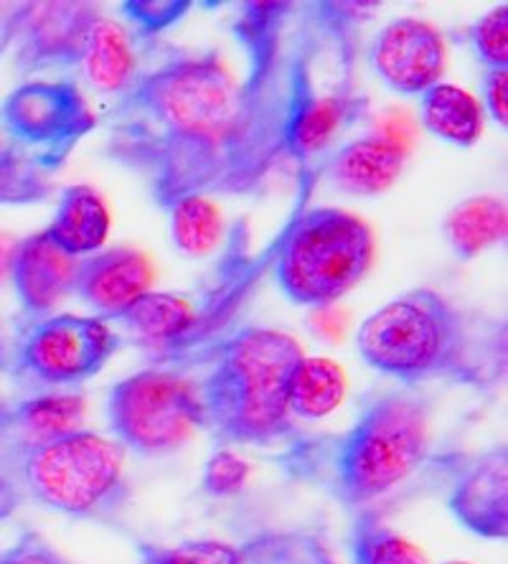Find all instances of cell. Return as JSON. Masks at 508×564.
Listing matches in <instances>:
<instances>
[{"label": "cell", "mask_w": 508, "mask_h": 564, "mask_svg": "<svg viewBox=\"0 0 508 564\" xmlns=\"http://www.w3.org/2000/svg\"><path fill=\"white\" fill-rule=\"evenodd\" d=\"M348 326V313L341 311L338 305L328 308H315L311 315V328L315 334L326 338V341H341Z\"/></svg>", "instance_id": "cell-33"}, {"label": "cell", "mask_w": 508, "mask_h": 564, "mask_svg": "<svg viewBox=\"0 0 508 564\" xmlns=\"http://www.w3.org/2000/svg\"><path fill=\"white\" fill-rule=\"evenodd\" d=\"M52 191V173L13 140L0 138V204H39Z\"/></svg>", "instance_id": "cell-24"}, {"label": "cell", "mask_w": 508, "mask_h": 564, "mask_svg": "<svg viewBox=\"0 0 508 564\" xmlns=\"http://www.w3.org/2000/svg\"><path fill=\"white\" fill-rule=\"evenodd\" d=\"M450 511L461 524L483 539L504 542L508 536V458L506 447L483 455L457 480Z\"/></svg>", "instance_id": "cell-15"}, {"label": "cell", "mask_w": 508, "mask_h": 564, "mask_svg": "<svg viewBox=\"0 0 508 564\" xmlns=\"http://www.w3.org/2000/svg\"><path fill=\"white\" fill-rule=\"evenodd\" d=\"M249 463L239 458L237 453L221 447L214 453L204 468V491L216 499H227V496L239 494L249 478Z\"/></svg>", "instance_id": "cell-29"}, {"label": "cell", "mask_w": 508, "mask_h": 564, "mask_svg": "<svg viewBox=\"0 0 508 564\" xmlns=\"http://www.w3.org/2000/svg\"><path fill=\"white\" fill-rule=\"evenodd\" d=\"M445 39L432 23L397 19L377 33L371 44V66L391 93L422 97L445 74Z\"/></svg>", "instance_id": "cell-12"}, {"label": "cell", "mask_w": 508, "mask_h": 564, "mask_svg": "<svg viewBox=\"0 0 508 564\" xmlns=\"http://www.w3.org/2000/svg\"><path fill=\"white\" fill-rule=\"evenodd\" d=\"M82 64L91 87L105 95L120 97L136 82V54L128 33L105 15L89 31Z\"/></svg>", "instance_id": "cell-20"}, {"label": "cell", "mask_w": 508, "mask_h": 564, "mask_svg": "<svg viewBox=\"0 0 508 564\" xmlns=\"http://www.w3.org/2000/svg\"><path fill=\"white\" fill-rule=\"evenodd\" d=\"M430 451V404L414 392L371 400L359 420L328 445V486L348 509L394 491Z\"/></svg>", "instance_id": "cell-4"}, {"label": "cell", "mask_w": 508, "mask_h": 564, "mask_svg": "<svg viewBox=\"0 0 508 564\" xmlns=\"http://www.w3.org/2000/svg\"><path fill=\"white\" fill-rule=\"evenodd\" d=\"M85 412L87 404L79 394H48L13 408L8 412L6 425L21 427L23 437H26L23 445H31L41 443V440L77 433L85 422Z\"/></svg>", "instance_id": "cell-23"}, {"label": "cell", "mask_w": 508, "mask_h": 564, "mask_svg": "<svg viewBox=\"0 0 508 564\" xmlns=\"http://www.w3.org/2000/svg\"><path fill=\"white\" fill-rule=\"evenodd\" d=\"M19 466L33 499L69 517H105L128 496L122 445L89 430L21 445Z\"/></svg>", "instance_id": "cell-6"}, {"label": "cell", "mask_w": 508, "mask_h": 564, "mask_svg": "<svg viewBox=\"0 0 508 564\" xmlns=\"http://www.w3.org/2000/svg\"><path fill=\"white\" fill-rule=\"evenodd\" d=\"M143 564H338L326 536L315 532H260L241 542L188 539L176 546L138 544Z\"/></svg>", "instance_id": "cell-11"}, {"label": "cell", "mask_w": 508, "mask_h": 564, "mask_svg": "<svg viewBox=\"0 0 508 564\" xmlns=\"http://www.w3.org/2000/svg\"><path fill=\"white\" fill-rule=\"evenodd\" d=\"M407 155L377 135L348 140L336 153L323 161L333 188L352 196H379L397 184L402 176Z\"/></svg>", "instance_id": "cell-16"}, {"label": "cell", "mask_w": 508, "mask_h": 564, "mask_svg": "<svg viewBox=\"0 0 508 564\" xmlns=\"http://www.w3.org/2000/svg\"><path fill=\"white\" fill-rule=\"evenodd\" d=\"M508 231L506 202L498 196H471L450 209L443 221V235L450 250L461 260H473L483 250L504 242Z\"/></svg>", "instance_id": "cell-18"}, {"label": "cell", "mask_w": 508, "mask_h": 564, "mask_svg": "<svg viewBox=\"0 0 508 564\" xmlns=\"http://www.w3.org/2000/svg\"><path fill=\"white\" fill-rule=\"evenodd\" d=\"M445 564H471V562H461V560H450V562H445Z\"/></svg>", "instance_id": "cell-36"}, {"label": "cell", "mask_w": 508, "mask_h": 564, "mask_svg": "<svg viewBox=\"0 0 508 564\" xmlns=\"http://www.w3.org/2000/svg\"><path fill=\"white\" fill-rule=\"evenodd\" d=\"M77 268V257L66 254L44 229L15 245L8 272L23 308L46 318L74 293Z\"/></svg>", "instance_id": "cell-14"}, {"label": "cell", "mask_w": 508, "mask_h": 564, "mask_svg": "<svg viewBox=\"0 0 508 564\" xmlns=\"http://www.w3.org/2000/svg\"><path fill=\"white\" fill-rule=\"evenodd\" d=\"M99 19V8L82 0L23 3L8 23L6 46L21 72L77 66L85 56L89 31Z\"/></svg>", "instance_id": "cell-10"}, {"label": "cell", "mask_w": 508, "mask_h": 564, "mask_svg": "<svg viewBox=\"0 0 508 564\" xmlns=\"http://www.w3.org/2000/svg\"><path fill=\"white\" fill-rule=\"evenodd\" d=\"M483 105L490 118L506 130L508 126V69H486L480 82ZM480 105V107H483Z\"/></svg>", "instance_id": "cell-32"}, {"label": "cell", "mask_w": 508, "mask_h": 564, "mask_svg": "<svg viewBox=\"0 0 508 564\" xmlns=\"http://www.w3.org/2000/svg\"><path fill=\"white\" fill-rule=\"evenodd\" d=\"M194 3L188 0H128L122 3V13L143 36L169 31L186 15Z\"/></svg>", "instance_id": "cell-28"}, {"label": "cell", "mask_w": 508, "mask_h": 564, "mask_svg": "<svg viewBox=\"0 0 508 564\" xmlns=\"http://www.w3.org/2000/svg\"><path fill=\"white\" fill-rule=\"evenodd\" d=\"M374 231L352 212L318 206L300 209L280 229L274 280L290 303L328 308L371 270Z\"/></svg>", "instance_id": "cell-5"}, {"label": "cell", "mask_w": 508, "mask_h": 564, "mask_svg": "<svg viewBox=\"0 0 508 564\" xmlns=\"http://www.w3.org/2000/svg\"><path fill=\"white\" fill-rule=\"evenodd\" d=\"M171 235L181 252L191 257L212 254L221 242L224 227L219 209L212 198L191 196L173 204L171 209Z\"/></svg>", "instance_id": "cell-25"}, {"label": "cell", "mask_w": 508, "mask_h": 564, "mask_svg": "<svg viewBox=\"0 0 508 564\" xmlns=\"http://www.w3.org/2000/svg\"><path fill=\"white\" fill-rule=\"evenodd\" d=\"M191 321H194V303L188 297L155 293V290H150L140 301L132 303L118 318L128 334L138 336L140 341H148L153 346V351L186 334Z\"/></svg>", "instance_id": "cell-22"}, {"label": "cell", "mask_w": 508, "mask_h": 564, "mask_svg": "<svg viewBox=\"0 0 508 564\" xmlns=\"http://www.w3.org/2000/svg\"><path fill=\"white\" fill-rule=\"evenodd\" d=\"M356 348L366 367L404 384L445 379L483 387L504 377L506 330L437 290L418 288L364 318Z\"/></svg>", "instance_id": "cell-2"}, {"label": "cell", "mask_w": 508, "mask_h": 564, "mask_svg": "<svg viewBox=\"0 0 508 564\" xmlns=\"http://www.w3.org/2000/svg\"><path fill=\"white\" fill-rule=\"evenodd\" d=\"M352 557L354 564H430L420 546H414L410 539L399 536L394 529L385 527L369 513L356 519L352 534Z\"/></svg>", "instance_id": "cell-26"}, {"label": "cell", "mask_w": 508, "mask_h": 564, "mask_svg": "<svg viewBox=\"0 0 508 564\" xmlns=\"http://www.w3.org/2000/svg\"><path fill=\"white\" fill-rule=\"evenodd\" d=\"M471 39L486 69H508V6L501 3L478 19Z\"/></svg>", "instance_id": "cell-27"}, {"label": "cell", "mask_w": 508, "mask_h": 564, "mask_svg": "<svg viewBox=\"0 0 508 564\" xmlns=\"http://www.w3.org/2000/svg\"><path fill=\"white\" fill-rule=\"evenodd\" d=\"M346 397V375L326 356H303L290 381V417L323 420L338 410Z\"/></svg>", "instance_id": "cell-21"}, {"label": "cell", "mask_w": 508, "mask_h": 564, "mask_svg": "<svg viewBox=\"0 0 508 564\" xmlns=\"http://www.w3.org/2000/svg\"><path fill=\"white\" fill-rule=\"evenodd\" d=\"M155 268L148 254L132 247L99 250L79 260L74 295L97 313V318L118 321L120 315L153 290Z\"/></svg>", "instance_id": "cell-13"}, {"label": "cell", "mask_w": 508, "mask_h": 564, "mask_svg": "<svg viewBox=\"0 0 508 564\" xmlns=\"http://www.w3.org/2000/svg\"><path fill=\"white\" fill-rule=\"evenodd\" d=\"M418 132H420V126L412 112L387 110L377 118V132H374V135L387 140V143L394 145L399 153L410 158L414 143H418Z\"/></svg>", "instance_id": "cell-30"}, {"label": "cell", "mask_w": 508, "mask_h": 564, "mask_svg": "<svg viewBox=\"0 0 508 564\" xmlns=\"http://www.w3.org/2000/svg\"><path fill=\"white\" fill-rule=\"evenodd\" d=\"M0 564H69L54 546H48L36 534H26L19 544L0 554Z\"/></svg>", "instance_id": "cell-31"}, {"label": "cell", "mask_w": 508, "mask_h": 564, "mask_svg": "<svg viewBox=\"0 0 508 564\" xmlns=\"http://www.w3.org/2000/svg\"><path fill=\"white\" fill-rule=\"evenodd\" d=\"M15 506H19V494H15V486L8 478L0 476V519L11 517Z\"/></svg>", "instance_id": "cell-34"}, {"label": "cell", "mask_w": 508, "mask_h": 564, "mask_svg": "<svg viewBox=\"0 0 508 564\" xmlns=\"http://www.w3.org/2000/svg\"><path fill=\"white\" fill-rule=\"evenodd\" d=\"M110 227L112 219L102 196L91 186L77 184L62 194L46 231L66 254L79 260V257L102 250L110 237Z\"/></svg>", "instance_id": "cell-17"}, {"label": "cell", "mask_w": 508, "mask_h": 564, "mask_svg": "<svg viewBox=\"0 0 508 564\" xmlns=\"http://www.w3.org/2000/svg\"><path fill=\"white\" fill-rule=\"evenodd\" d=\"M110 433L122 451L165 455L202 427L196 384L173 369H145L120 379L107 397Z\"/></svg>", "instance_id": "cell-7"}, {"label": "cell", "mask_w": 508, "mask_h": 564, "mask_svg": "<svg viewBox=\"0 0 508 564\" xmlns=\"http://www.w3.org/2000/svg\"><path fill=\"white\" fill-rule=\"evenodd\" d=\"M6 417H8V412L3 410V404H0V430L6 427Z\"/></svg>", "instance_id": "cell-35"}, {"label": "cell", "mask_w": 508, "mask_h": 564, "mask_svg": "<svg viewBox=\"0 0 508 564\" xmlns=\"http://www.w3.org/2000/svg\"><path fill=\"white\" fill-rule=\"evenodd\" d=\"M420 126L445 143L471 148L483 132V107L465 89L437 82L420 97Z\"/></svg>", "instance_id": "cell-19"}, {"label": "cell", "mask_w": 508, "mask_h": 564, "mask_svg": "<svg viewBox=\"0 0 508 564\" xmlns=\"http://www.w3.org/2000/svg\"><path fill=\"white\" fill-rule=\"evenodd\" d=\"M0 122L15 145L54 173L97 128V115L74 82L36 79L3 99Z\"/></svg>", "instance_id": "cell-8"}, {"label": "cell", "mask_w": 508, "mask_h": 564, "mask_svg": "<svg viewBox=\"0 0 508 564\" xmlns=\"http://www.w3.org/2000/svg\"><path fill=\"white\" fill-rule=\"evenodd\" d=\"M118 348L120 336L97 315H46L23 336L19 361L33 379L64 387L99 375Z\"/></svg>", "instance_id": "cell-9"}, {"label": "cell", "mask_w": 508, "mask_h": 564, "mask_svg": "<svg viewBox=\"0 0 508 564\" xmlns=\"http://www.w3.org/2000/svg\"><path fill=\"white\" fill-rule=\"evenodd\" d=\"M237 77L219 54L176 56L136 77L105 122V153L161 209L191 196L257 194L290 161L300 107L315 89L326 3H247Z\"/></svg>", "instance_id": "cell-1"}, {"label": "cell", "mask_w": 508, "mask_h": 564, "mask_svg": "<svg viewBox=\"0 0 508 564\" xmlns=\"http://www.w3.org/2000/svg\"><path fill=\"white\" fill-rule=\"evenodd\" d=\"M303 348L274 328H241L206 356L196 384L202 427L221 445H274L293 433L288 397Z\"/></svg>", "instance_id": "cell-3"}]
</instances>
